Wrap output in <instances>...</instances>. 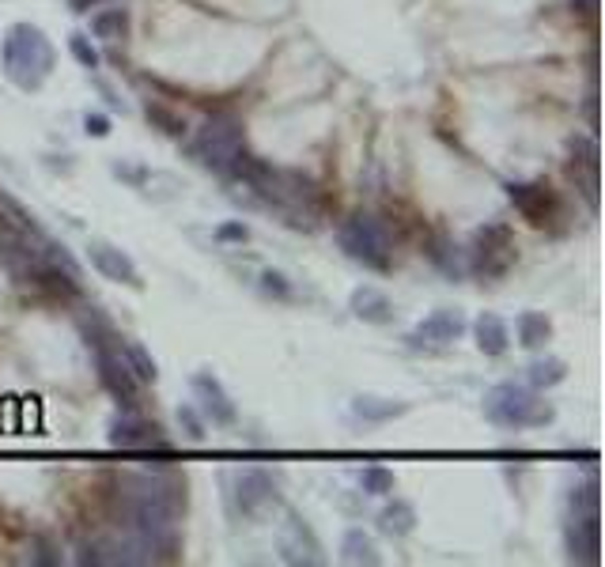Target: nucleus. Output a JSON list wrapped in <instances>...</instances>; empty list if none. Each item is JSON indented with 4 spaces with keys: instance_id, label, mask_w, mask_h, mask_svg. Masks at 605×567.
I'll use <instances>...</instances> for the list:
<instances>
[{
    "instance_id": "nucleus-15",
    "label": "nucleus",
    "mask_w": 605,
    "mask_h": 567,
    "mask_svg": "<svg viewBox=\"0 0 605 567\" xmlns=\"http://www.w3.org/2000/svg\"><path fill=\"white\" fill-rule=\"evenodd\" d=\"M466 333V318H462V310H450V307H443V310H432L420 326L409 333V344H454L458 337Z\"/></svg>"
},
{
    "instance_id": "nucleus-9",
    "label": "nucleus",
    "mask_w": 605,
    "mask_h": 567,
    "mask_svg": "<svg viewBox=\"0 0 605 567\" xmlns=\"http://www.w3.org/2000/svg\"><path fill=\"white\" fill-rule=\"evenodd\" d=\"M277 503H280V484L273 473H265V469H242L239 477H235V507H239V515L258 518L265 515L269 507H277Z\"/></svg>"
},
{
    "instance_id": "nucleus-35",
    "label": "nucleus",
    "mask_w": 605,
    "mask_h": 567,
    "mask_svg": "<svg viewBox=\"0 0 605 567\" xmlns=\"http://www.w3.org/2000/svg\"><path fill=\"white\" fill-rule=\"evenodd\" d=\"M84 133H87V137H95V140L110 137V118H106V114H87Z\"/></svg>"
},
{
    "instance_id": "nucleus-16",
    "label": "nucleus",
    "mask_w": 605,
    "mask_h": 567,
    "mask_svg": "<svg viewBox=\"0 0 605 567\" xmlns=\"http://www.w3.org/2000/svg\"><path fill=\"white\" fill-rule=\"evenodd\" d=\"M568 171H571V178H575V186L583 189L587 205L598 208V148H594V140H583V137L571 140Z\"/></svg>"
},
{
    "instance_id": "nucleus-19",
    "label": "nucleus",
    "mask_w": 605,
    "mask_h": 567,
    "mask_svg": "<svg viewBox=\"0 0 605 567\" xmlns=\"http://www.w3.org/2000/svg\"><path fill=\"white\" fill-rule=\"evenodd\" d=\"M473 341H477V348H481L484 356H503L511 348V329H507V322H503L500 314L484 310L481 318L473 322Z\"/></svg>"
},
{
    "instance_id": "nucleus-34",
    "label": "nucleus",
    "mask_w": 605,
    "mask_h": 567,
    "mask_svg": "<svg viewBox=\"0 0 605 567\" xmlns=\"http://www.w3.org/2000/svg\"><path fill=\"white\" fill-rule=\"evenodd\" d=\"M31 549H35V556H31V560H35V564H46V567H53V564H61V556H53V541H46V537H35V541H31Z\"/></svg>"
},
{
    "instance_id": "nucleus-22",
    "label": "nucleus",
    "mask_w": 605,
    "mask_h": 567,
    "mask_svg": "<svg viewBox=\"0 0 605 567\" xmlns=\"http://www.w3.org/2000/svg\"><path fill=\"white\" fill-rule=\"evenodd\" d=\"M341 560H345V564H356V567L379 564V549H375L371 533H363L360 526H352V530L345 533V541H341Z\"/></svg>"
},
{
    "instance_id": "nucleus-12",
    "label": "nucleus",
    "mask_w": 605,
    "mask_h": 567,
    "mask_svg": "<svg viewBox=\"0 0 605 567\" xmlns=\"http://www.w3.org/2000/svg\"><path fill=\"white\" fill-rule=\"evenodd\" d=\"M507 197H511V205L522 212V220H530L534 227H545L560 220V197H556V189L541 186V182H511L507 186Z\"/></svg>"
},
{
    "instance_id": "nucleus-33",
    "label": "nucleus",
    "mask_w": 605,
    "mask_h": 567,
    "mask_svg": "<svg viewBox=\"0 0 605 567\" xmlns=\"http://www.w3.org/2000/svg\"><path fill=\"white\" fill-rule=\"evenodd\" d=\"M250 239V227L242 224V220H227V224L216 227V242H246Z\"/></svg>"
},
{
    "instance_id": "nucleus-10",
    "label": "nucleus",
    "mask_w": 605,
    "mask_h": 567,
    "mask_svg": "<svg viewBox=\"0 0 605 567\" xmlns=\"http://www.w3.org/2000/svg\"><path fill=\"white\" fill-rule=\"evenodd\" d=\"M190 390H193V401H197V413L205 416V420H212L216 428H231V424L239 420L235 401H231L224 382L212 375V371H197V375L190 378Z\"/></svg>"
},
{
    "instance_id": "nucleus-3",
    "label": "nucleus",
    "mask_w": 605,
    "mask_h": 567,
    "mask_svg": "<svg viewBox=\"0 0 605 567\" xmlns=\"http://www.w3.org/2000/svg\"><path fill=\"white\" fill-rule=\"evenodd\" d=\"M484 416L500 428H541L553 420V405L519 382H500L484 394Z\"/></svg>"
},
{
    "instance_id": "nucleus-5",
    "label": "nucleus",
    "mask_w": 605,
    "mask_h": 567,
    "mask_svg": "<svg viewBox=\"0 0 605 567\" xmlns=\"http://www.w3.org/2000/svg\"><path fill=\"white\" fill-rule=\"evenodd\" d=\"M246 152V133H242V121L231 114H216L197 129L193 140V155L201 159V167L216 174H231L235 159Z\"/></svg>"
},
{
    "instance_id": "nucleus-32",
    "label": "nucleus",
    "mask_w": 605,
    "mask_h": 567,
    "mask_svg": "<svg viewBox=\"0 0 605 567\" xmlns=\"http://www.w3.org/2000/svg\"><path fill=\"white\" fill-rule=\"evenodd\" d=\"M261 292L265 295H277V299H288L292 295V284H288V276L284 273H261Z\"/></svg>"
},
{
    "instance_id": "nucleus-30",
    "label": "nucleus",
    "mask_w": 605,
    "mask_h": 567,
    "mask_svg": "<svg viewBox=\"0 0 605 567\" xmlns=\"http://www.w3.org/2000/svg\"><path fill=\"white\" fill-rule=\"evenodd\" d=\"M178 428L186 431L190 443H205V416L197 413V405H178Z\"/></svg>"
},
{
    "instance_id": "nucleus-26",
    "label": "nucleus",
    "mask_w": 605,
    "mask_h": 567,
    "mask_svg": "<svg viewBox=\"0 0 605 567\" xmlns=\"http://www.w3.org/2000/svg\"><path fill=\"white\" fill-rule=\"evenodd\" d=\"M428 258H432L435 269L447 273L450 280H458V276L466 273V258H462V250H458L450 239H435L432 250H428Z\"/></svg>"
},
{
    "instance_id": "nucleus-21",
    "label": "nucleus",
    "mask_w": 605,
    "mask_h": 567,
    "mask_svg": "<svg viewBox=\"0 0 605 567\" xmlns=\"http://www.w3.org/2000/svg\"><path fill=\"white\" fill-rule=\"evenodd\" d=\"M515 333H519L522 348L537 352V348H545V344L553 341V322H549L545 314H537V310H526V314H519V322H515Z\"/></svg>"
},
{
    "instance_id": "nucleus-11",
    "label": "nucleus",
    "mask_w": 605,
    "mask_h": 567,
    "mask_svg": "<svg viewBox=\"0 0 605 567\" xmlns=\"http://www.w3.org/2000/svg\"><path fill=\"white\" fill-rule=\"evenodd\" d=\"M277 549H280V556H284V564H295V567L322 564V541H318V533H314L299 515H288L280 522Z\"/></svg>"
},
{
    "instance_id": "nucleus-28",
    "label": "nucleus",
    "mask_w": 605,
    "mask_h": 567,
    "mask_svg": "<svg viewBox=\"0 0 605 567\" xmlns=\"http://www.w3.org/2000/svg\"><path fill=\"white\" fill-rule=\"evenodd\" d=\"M144 114H148V121L156 125L159 133H167V137H186V121H182V114H174L171 106H163V103H148L144 106Z\"/></svg>"
},
{
    "instance_id": "nucleus-24",
    "label": "nucleus",
    "mask_w": 605,
    "mask_h": 567,
    "mask_svg": "<svg viewBox=\"0 0 605 567\" xmlns=\"http://www.w3.org/2000/svg\"><path fill=\"white\" fill-rule=\"evenodd\" d=\"M118 352H121V360H125V367L133 371V378H137V382H156V378H159L156 360L148 356V348H144L140 341H121Z\"/></svg>"
},
{
    "instance_id": "nucleus-37",
    "label": "nucleus",
    "mask_w": 605,
    "mask_h": 567,
    "mask_svg": "<svg viewBox=\"0 0 605 567\" xmlns=\"http://www.w3.org/2000/svg\"><path fill=\"white\" fill-rule=\"evenodd\" d=\"M594 8H598V0H571V12H579L587 19H594Z\"/></svg>"
},
{
    "instance_id": "nucleus-13",
    "label": "nucleus",
    "mask_w": 605,
    "mask_h": 567,
    "mask_svg": "<svg viewBox=\"0 0 605 567\" xmlns=\"http://www.w3.org/2000/svg\"><path fill=\"white\" fill-rule=\"evenodd\" d=\"M87 261L95 265V273L106 276V280H114V284H125V288H144V280H140V269L137 261L129 258L121 246L114 242H103V239H91L87 246Z\"/></svg>"
},
{
    "instance_id": "nucleus-14",
    "label": "nucleus",
    "mask_w": 605,
    "mask_h": 567,
    "mask_svg": "<svg viewBox=\"0 0 605 567\" xmlns=\"http://www.w3.org/2000/svg\"><path fill=\"white\" fill-rule=\"evenodd\" d=\"M564 545H568V556L575 564H598L602 560V522H598V515H568Z\"/></svg>"
},
{
    "instance_id": "nucleus-29",
    "label": "nucleus",
    "mask_w": 605,
    "mask_h": 567,
    "mask_svg": "<svg viewBox=\"0 0 605 567\" xmlns=\"http://www.w3.org/2000/svg\"><path fill=\"white\" fill-rule=\"evenodd\" d=\"M568 507H571V515H598V507H602V492H598V481L590 477L587 484L571 488Z\"/></svg>"
},
{
    "instance_id": "nucleus-36",
    "label": "nucleus",
    "mask_w": 605,
    "mask_h": 567,
    "mask_svg": "<svg viewBox=\"0 0 605 567\" xmlns=\"http://www.w3.org/2000/svg\"><path fill=\"white\" fill-rule=\"evenodd\" d=\"M76 564H106L103 545H99V541H95V545H80V556H76Z\"/></svg>"
},
{
    "instance_id": "nucleus-38",
    "label": "nucleus",
    "mask_w": 605,
    "mask_h": 567,
    "mask_svg": "<svg viewBox=\"0 0 605 567\" xmlns=\"http://www.w3.org/2000/svg\"><path fill=\"white\" fill-rule=\"evenodd\" d=\"M69 4H72V12H91L99 0H69Z\"/></svg>"
},
{
    "instance_id": "nucleus-7",
    "label": "nucleus",
    "mask_w": 605,
    "mask_h": 567,
    "mask_svg": "<svg viewBox=\"0 0 605 567\" xmlns=\"http://www.w3.org/2000/svg\"><path fill=\"white\" fill-rule=\"evenodd\" d=\"M91 352H95V371H99V382H103L106 394L114 397L121 409H137L140 382L133 378V371L125 367L118 344H99V348H91Z\"/></svg>"
},
{
    "instance_id": "nucleus-31",
    "label": "nucleus",
    "mask_w": 605,
    "mask_h": 567,
    "mask_svg": "<svg viewBox=\"0 0 605 567\" xmlns=\"http://www.w3.org/2000/svg\"><path fill=\"white\" fill-rule=\"evenodd\" d=\"M69 53L80 61V65H84L87 72H95L99 65H103V57H99V50L91 46V38L80 35V31H76V35H69Z\"/></svg>"
},
{
    "instance_id": "nucleus-1",
    "label": "nucleus",
    "mask_w": 605,
    "mask_h": 567,
    "mask_svg": "<svg viewBox=\"0 0 605 567\" xmlns=\"http://www.w3.org/2000/svg\"><path fill=\"white\" fill-rule=\"evenodd\" d=\"M125 526L129 537L148 552V560H171L178 552V496L174 484L159 477L125 481Z\"/></svg>"
},
{
    "instance_id": "nucleus-20",
    "label": "nucleus",
    "mask_w": 605,
    "mask_h": 567,
    "mask_svg": "<svg viewBox=\"0 0 605 567\" xmlns=\"http://www.w3.org/2000/svg\"><path fill=\"white\" fill-rule=\"evenodd\" d=\"M375 522H379V533L401 541V537H409V533L416 530V507L409 503V499H394V503H386V507H382Z\"/></svg>"
},
{
    "instance_id": "nucleus-27",
    "label": "nucleus",
    "mask_w": 605,
    "mask_h": 567,
    "mask_svg": "<svg viewBox=\"0 0 605 567\" xmlns=\"http://www.w3.org/2000/svg\"><path fill=\"white\" fill-rule=\"evenodd\" d=\"M360 488L367 496H394V488H398V477H394V469H382V465H367L360 473Z\"/></svg>"
},
{
    "instance_id": "nucleus-25",
    "label": "nucleus",
    "mask_w": 605,
    "mask_h": 567,
    "mask_svg": "<svg viewBox=\"0 0 605 567\" xmlns=\"http://www.w3.org/2000/svg\"><path fill=\"white\" fill-rule=\"evenodd\" d=\"M530 386L534 390H553V386H560L564 378H568V363L560 360V356H545V360H534L530 363Z\"/></svg>"
},
{
    "instance_id": "nucleus-23",
    "label": "nucleus",
    "mask_w": 605,
    "mask_h": 567,
    "mask_svg": "<svg viewBox=\"0 0 605 567\" xmlns=\"http://www.w3.org/2000/svg\"><path fill=\"white\" fill-rule=\"evenodd\" d=\"M91 35L99 42H121L129 35V12L125 8H103L91 16Z\"/></svg>"
},
{
    "instance_id": "nucleus-4",
    "label": "nucleus",
    "mask_w": 605,
    "mask_h": 567,
    "mask_svg": "<svg viewBox=\"0 0 605 567\" xmlns=\"http://www.w3.org/2000/svg\"><path fill=\"white\" fill-rule=\"evenodd\" d=\"M337 242L352 261H360L363 269L371 273H390L394 269V242H390V231L367 216V212H356L348 216L345 224L337 227Z\"/></svg>"
},
{
    "instance_id": "nucleus-2",
    "label": "nucleus",
    "mask_w": 605,
    "mask_h": 567,
    "mask_svg": "<svg viewBox=\"0 0 605 567\" xmlns=\"http://www.w3.org/2000/svg\"><path fill=\"white\" fill-rule=\"evenodd\" d=\"M0 65H4V76L19 91H42L46 80L53 76L57 53H53V42L46 38L42 27H35V23H12L4 31V38H0Z\"/></svg>"
},
{
    "instance_id": "nucleus-6",
    "label": "nucleus",
    "mask_w": 605,
    "mask_h": 567,
    "mask_svg": "<svg viewBox=\"0 0 605 567\" xmlns=\"http://www.w3.org/2000/svg\"><path fill=\"white\" fill-rule=\"evenodd\" d=\"M519 261V246H515V231L507 224H484L473 235V250H469L466 269L477 273L481 280H500L511 273V265Z\"/></svg>"
},
{
    "instance_id": "nucleus-8",
    "label": "nucleus",
    "mask_w": 605,
    "mask_h": 567,
    "mask_svg": "<svg viewBox=\"0 0 605 567\" xmlns=\"http://www.w3.org/2000/svg\"><path fill=\"white\" fill-rule=\"evenodd\" d=\"M110 447L137 450V454H152V450H156V454H171L159 424L144 420L137 409H125V413H118L110 420Z\"/></svg>"
},
{
    "instance_id": "nucleus-17",
    "label": "nucleus",
    "mask_w": 605,
    "mask_h": 567,
    "mask_svg": "<svg viewBox=\"0 0 605 567\" xmlns=\"http://www.w3.org/2000/svg\"><path fill=\"white\" fill-rule=\"evenodd\" d=\"M348 310H352L360 322H367V326H390V322L398 318L394 299L386 292H379V288H371V284H363V288H356V292L348 295Z\"/></svg>"
},
{
    "instance_id": "nucleus-18",
    "label": "nucleus",
    "mask_w": 605,
    "mask_h": 567,
    "mask_svg": "<svg viewBox=\"0 0 605 567\" xmlns=\"http://www.w3.org/2000/svg\"><path fill=\"white\" fill-rule=\"evenodd\" d=\"M352 413L367 420V424H386V420H398L409 413V401L401 397H379V394H360L352 397Z\"/></svg>"
}]
</instances>
